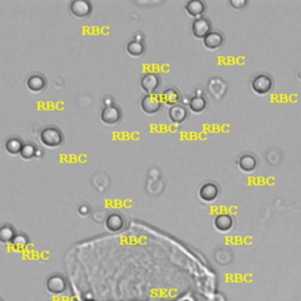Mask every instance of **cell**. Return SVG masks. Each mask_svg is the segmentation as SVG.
Returning a JSON list of instances; mask_svg holds the SVG:
<instances>
[{
    "instance_id": "6da1fadb",
    "label": "cell",
    "mask_w": 301,
    "mask_h": 301,
    "mask_svg": "<svg viewBox=\"0 0 301 301\" xmlns=\"http://www.w3.org/2000/svg\"><path fill=\"white\" fill-rule=\"evenodd\" d=\"M40 141L46 147L56 149L64 143V134L61 129L56 126H47L40 132Z\"/></svg>"
},
{
    "instance_id": "7a4b0ae2",
    "label": "cell",
    "mask_w": 301,
    "mask_h": 301,
    "mask_svg": "<svg viewBox=\"0 0 301 301\" xmlns=\"http://www.w3.org/2000/svg\"><path fill=\"white\" fill-rule=\"evenodd\" d=\"M273 79L267 74H258L251 81V89L259 95H266L273 90Z\"/></svg>"
},
{
    "instance_id": "3957f363",
    "label": "cell",
    "mask_w": 301,
    "mask_h": 301,
    "mask_svg": "<svg viewBox=\"0 0 301 301\" xmlns=\"http://www.w3.org/2000/svg\"><path fill=\"white\" fill-rule=\"evenodd\" d=\"M140 107L144 113L149 114V116H153L156 114L162 107L161 98L156 94H146L141 99Z\"/></svg>"
},
{
    "instance_id": "277c9868",
    "label": "cell",
    "mask_w": 301,
    "mask_h": 301,
    "mask_svg": "<svg viewBox=\"0 0 301 301\" xmlns=\"http://www.w3.org/2000/svg\"><path fill=\"white\" fill-rule=\"evenodd\" d=\"M192 33L197 39H204L207 34L212 32V23L210 22L209 18L200 17L195 18L192 23Z\"/></svg>"
},
{
    "instance_id": "5b68a950",
    "label": "cell",
    "mask_w": 301,
    "mask_h": 301,
    "mask_svg": "<svg viewBox=\"0 0 301 301\" xmlns=\"http://www.w3.org/2000/svg\"><path fill=\"white\" fill-rule=\"evenodd\" d=\"M140 85L146 94H154V92L160 86V77L154 72H149V73L143 75Z\"/></svg>"
},
{
    "instance_id": "8992f818",
    "label": "cell",
    "mask_w": 301,
    "mask_h": 301,
    "mask_svg": "<svg viewBox=\"0 0 301 301\" xmlns=\"http://www.w3.org/2000/svg\"><path fill=\"white\" fill-rule=\"evenodd\" d=\"M71 13L79 19H85L92 14V4L87 0H74L70 5Z\"/></svg>"
},
{
    "instance_id": "52a82bcc",
    "label": "cell",
    "mask_w": 301,
    "mask_h": 301,
    "mask_svg": "<svg viewBox=\"0 0 301 301\" xmlns=\"http://www.w3.org/2000/svg\"><path fill=\"white\" fill-rule=\"evenodd\" d=\"M220 194V188L214 182H206L199 189V198L205 203H214Z\"/></svg>"
},
{
    "instance_id": "ba28073f",
    "label": "cell",
    "mask_w": 301,
    "mask_h": 301,
    "mask_svg": "<svg viewBox=\"0 0 301 301\" xmlns=\"http://www.w3.org/2000/svg\"><path fill=\"white\" fill-rule=\"evenodd\" d=\"M121 110L116 105L110 107H105L100 113V119L105 125H117L121 120Z\"/></svg>"
},
{
    "instance_id": "9c48e42d",
    "label": "cell",
    "mask_w": 301,
    "mask_h": 301,
    "mask_svg": "<svg viewBox=\"0 0 301 301\" xmlns=\"http://www.w3.org/2000/svg\"><path fill=\"white\" fill-rule=\"evenodd\" d=\"M46 287L50 293L62 294L66 291V288H67V282H66V280L62 275L54 274L51 275L50 278L47 279Z\"/></svg>"
},
{
    "instance_id": "30bf717a",
    "label": "cell",
    "mask_w": 301,
    "mask_h": 301,
    "mask_svg": "<svg viewBox=\"0 0 301 301\" xmlns=\"http://www.w3.org/2000/svg\"><path fill=\"white\" fill-rule=\"evenodd\" d=\"M213 224H214L216 231H219L220 233H227L233 228L234 219L233 216L227 214V213H221V214L215 216Z\"/></svg>"
},
{
    "instance_id": "8fae6325",
    "label": "cell",
    "mask_w": 301,
    "mask_h": 301,
    "mask_svg": "<svg viewBox=\"0 0 301 301\" xmlns=\"http://www.w3.org/2000/svg\"><path fill=\"white\" fill-rule=\"evenodd\" d=\"M204 46L210 51H215L224 45L225 38L222 35V33L219 31H212L210 34H207L206 37L203 39Z\"/></svg>"
},
{
    "instance_id": "7c38bea8",
    "label": "cell",
    "mask_w": 301,
    "mask_h": 301,
    "mask_svg": "<svg viewBox=\"0 0 301 301\" xmlns=\"http://www.w3.org/2000/svg\"><path fill=\"white\" fill-rule=\"evenodd\" d=\"M188 117V111L187 108L182 105H176V106H172L168 111V118L174 124H182V122L186 121Z\"/></svg>"
},
{
    "instance_id": "4fadbf2b",
    "label": "cell",
    "mask_w": 301,
    "mask_h": 301,
    "mask_svg": "<svg viewBox=\"0 0 301 301\" xmlns=\"http://www.w3.org/2000/svg\"><path fill=\"white\" fill-rule=\"evenodd\" d=\"M238 165H239L240 170H241L242 172H253V171L257 170L258 167V159L255 155L247 153V154H242L240 156L239 160H238Z\"/></svg>"
},
{
    "instance_id": "5bb4252c",
    "label": "cell",
    "mask_w": 301,
    "mask_h": 301,
    "mask_svg": "<svg viewBox=\"0 0 301 301\" xmlns=\"http://www.w3.org/2000/svg\"><path fill=\"white\" fill-rule=\"evenodd\" d=\"M27 89L31 92L38 93L41 92L46 87V79L41 74H32L30 75L26 81Z\"/></svg>"
},
{
    "instance_id": "9a60e30c",
    "label": "cell",
    "mask_w": 301,
    "mask_h": 301,
    "mask_svg": "<svg viewBox=\"0 0 301 301\" xmlns=\"http://www.w3.org/2000/svg\"><path fill=\"white\" fill-rule=\"evenodd\" d=\"M124 225H125L124 218H122L120 214H118V213H112V214H110L106 219H105V226H106L108 231L113 232V233L119 232L122 227H124Z\"/></svg>"
},
{
    "instance_id": "2e32d148",
    "label": "cell",
    "mask_w": 301,
    "mask_h": 301,
    "mask_svg": "<svg viewBox=\"0 0 301 301\" xmlns=\"http://www.w3.org/2000/svg\"><path fill=\"white\" fill-rule=\"evenodd\" d=\"M185 10L191 17L200 18L203 17L204 12L206 11V5L201 0H189L185 5Z\"/></svg>"
},
{
    "instance_id": "e0dca14e",
    "label": "cell",
    "mask_w": 301,
    "mask_h": 301,
    "mask_svg": "<svg viewBox=\"0 0 301 301\" xmlns=\"http://www.w3.org/2000/svg\"><path fill=\"white\" fill-rule=\"evenodd\" d=\"M161 101L162 104L168 105V106H176L178 105V102L180 100V93L178 92L177 89L174 87H170V89H166L164 92L161 93Z\"/></svg>"
},
{
    "instance_id": "ac0fdd59",
    "label": "cell",
    "mask_w": 301,
    "mask_h": 301,
    "mask_svg": "<svg viewBox=\"0 0 301 301\" xmlns=\"http://www.w3.org/2000/svg\"><path fill=\"white\" fill-rule=\"evenodd\" d=\"M23 146H24V143L22 141V139H19V138H17V137L8 138L5 143L6 152H7L8 154H12V155L20 154Z\"/></svg>"
},
{
    "instance_id": "d6986e66",
    "label": "cell",
    "mask_w": 301,
    "mask_h": 301,
    "mask_svg": "<svg viewBox=\"0 0 301 301\" xmlns=\"http://www.w3.org/2000/svg\"><path fill=\"white\" fill-rule=\"evenodd\" d=\"M189 110L193 113H201L206 110L207 107V100L203 95H195L189 100L188 102Z\"/></svg>"
},
{
    "instance_id": "ffe728a7",
    "label": "cell",
    "mask_w": 301,
    "mask_h": 301,
    "mask_svg": "<svg viewBox=\"0 0 301 301\" xmlns=\"http://www.w3.org/2000/svg\"><path fill=\"white\" fill-rule=\"evenodd\" d=\"M16 236V231L11 225L0 226V242L1 243H12Z\"/></svg>"
},
{
    "instance_id": "44dd1931",
    "label": "cell",
    "mask_w": 301,
    "mask_h": 301,
    "mask_svg": "<svg viewBox=\"0 0 301 301\" xmlns=\"http://www.w3.org/2000/svg\"><path fill=\"white\" fill-rule=\"evenodd\" d=\"M127 53L132 57H141L145 53V46L141 41L132 40L127 44Z\"/></svg>"
},
{
    "instance_id": "7402d4cb",
    "label": "cell",
    "mask_w": 301,
    "mask_h": 301,
    "mask_svg": "<svg viewBox=\"0 0 301 301\" xmlns=\"http://www.w3.org/2000/svg\"><path fill=\"white\" fill-rule=\"evenodd\" d=\"M38 152V147L32 143H26L24 144L22 152H20V156L24 160H31L32 158H35L37 156Z\"/></svg>"
},
{
    "instance_id": "603a6c76",
    "label": "cell",
    "mask_w": 301,
    "mask_h": 301,
    "mask_svg": "<svg viewBox=\"0 0 301 301\" xmlns=\"http://www.w3.org/2000/svg\"><path fill=\"white\" fill-rule=\"evenodd\" d=\"M29 243H30L29 237L23 233L17 234L16 238L13 239V241H12V245H13V247L16 249H24L25 247H27Z\"/></svg>"
},
{
    "instance_id": "cb8c5ba5",
    "label": "cell",
    "mask_w": 301,
    "mask_h": 301,
    "mask_svg": "<svg viewBox=\"0 0 301 301\" xmlns=\"http://www.w3.org/2000/svg\"><path fill=\"white\" fill-rule=\"evenodd\" d=\"M230 5L233 8H236V10H240L243 6L247 5V1H243V0H231Z\"/></svg>"
},
{
    "instance_id": "d4e9b609",
    "label": "cell",
    "mask_w": 301,
    "mask_h": 301,
    "mask_svg": "<svg viewBox=\"0 0 301 301\" xmlns=\"http://www.w3.org/2000/svg\"><path fill=\"white\" fill-rule=\"evenodd\" d=\"M78 212H79V214H81L83 216H86L90 213V207L89 206H80L79 210H78Z\"/></svg>"
},
{
    "instance_id": "484cf974",
    "label": "cell",
    "mask_w": 301,
    "mask_h": 301,
    "mask_svg": "<svg viewBox=\"0 0 301 301\" xmlns=\"http://www.w3.org/2000/svg\"><path fill=\"white\" fill-rule=\"evenodd\" d=\"M112 98H106L104 100V104H105V107H110V106H113V102H112Z\"/></svg>"
}]
</instances>
